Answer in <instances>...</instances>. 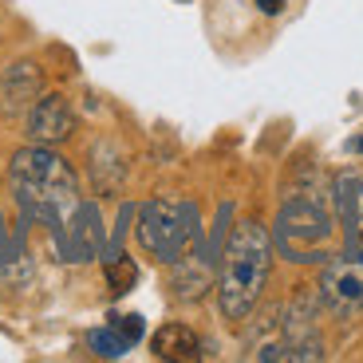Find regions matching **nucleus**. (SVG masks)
Masks as SVG:
<instances>
[{
    "label": "nucleus",
    "instance_id": "f257e3e1",
    "mask_svg": "<svg viewBox=\"0 0 363 363\" xmlns=\"http://www.w3.org/2000/svg\"><path fill=\"white\" fill-rule=\"evenodd\" d=\"M12 194H16L24 218H36L44 225H52L55 241L64 237L72 213L79 209V182H75V170L55 155L52 146H24L12 158Z\"/></svg>",
    "mask_w": 363,
    "mask_h": 363
},
{
    "label": "nucleus",
    "instance_id": "f03ea898",
    "mask_svg": "<svg viewBox=\"0 0 363 363\" xmlns=\"http://www.w3.org/2000/svg\"><path fill=\"white\" fill-rule=\"evenodd\" d=\"M272 264V237L257 221H237L221 253V281H218V304L225 320H245L257 308V300L269 281Z\"/></svg>",
    "mask_w": 363,
    "mask_h": 363
},
{
    "label": "nucleus",
    "instance_id": "7ed1b4c3",
    "mask_svg": "<svg viewBox=\"0 0 363 363\" xmlns=\"http://www.w3.org/2000/svg\"><path fill=\"white\" fill-rule=\"evenodd\" d=\"M138 241L150 257L174 264L190 245L201 241L198 225V206L194 201H174V198H155L138 209Z\"/></svg>",
    "mask_w": 363,
    "mask_h": 363
},
{
    "label": "nucleus",
    "instance_id": "20e7f679",
    "mask_svg": "<svg viewBox=\"0 0 363 363\" xmlns=\"http://www.w3.org/2000/svg\"><path fill=\"white\" fill-rule=\"evenodd\" d=\"M332 225H336L332 213L316 198H292L284 201L281 218H277L272 245L296 264L328 261L332 257Z\"/></svg>",
    "mask_w": 363,
    "mask_h": 363
},
{
    "label": "nucleus",
    "instance_id": "39448f33",
    "mask_svg": "<svg viewBox=\"0 0 363 363\" xmlns=\"http://www.w3.org/2000/svg\"><path fill=\"white\" fill-rule=\"evenodd\" d=\"M320 296L336 312H359L363 308V237L352 241L344 253H332L320 272Z\"/></svg>",
    "mask_w": 363,
    "mask_h": 363
},
{
    "label": "nucleus",
    "instance_id": "423d86ee",
    "mask_svg": "<svg viewBox=\"0 0 363 363\" xmlns=\"http://www.w3.org/2000/svg\"><path fill=\"white\" fill-rule=\"evenodd\" d=\"M72 130H75V111L64 95H44V99L32 103V111H28V138L32 143L55 146L64 143Z\"/></svg>",
    "mask_w": 363,
    "mask_h": 363
},
{
    "label": "nucleus",
    "instance_id": "0eeeda50",
    "mask_svg": "<svg viewBox=\"0 0 363 363\" xmlns=\"http://www.w3.org/2000/svg\"><path fill=\"white\" fill-rule=\"evenodd\" d=\"M332 201H336V218L347 229V241L363 237V170H344L332 182Z\"/></svg>",
    "mask_w": 363,
    "mask_h": 363
},
{
    "label": "nucleus",
    "instance_id": "6e6552de",
    "mask_svg": "<svg viewBox=\"0 0 363 363\" xmlns=\"http://www.w3.org/2000/svg\"><path fill=\"white\" fill-rule=\"evenodd\" d=\"M209 277H213V261H209L206 241L190 245L178 261H174V292H178L182 300H198L201 292L209 289Z\"/></svg>",
    "mask_w": 363,
    "mask_h": 363
},
{
    "label": "nucleus",
    "instance_id": "1a4fd4ad",
    "mask_svg": "<svg viewBox=\"0 0 363 363\" xmlns=\"http://www.w3.org/2000/svg\"><path fill=\"white\" fill-rule=\"evenodd\" d=\"M40 87H44V75L36 64H12L0 79V103L9 115H20L24 107H32V99H40Z\"/></svg>",
    "mask_w": 363,
    "mask_h": 363
},
{
    "label": "nucleus",
    "instance_id": "9d476101",
    "mask_svg": "<svg viewBox=\"0 0 363 363\" xmlns=\"http://www.w3.org/2000/svg\"><path fill=\"white\" fill-rule=\"evenodd\" d=\"M150 347H155L158 359H198L201 355L198 332L186 324H162L155 332V340H150Z\"/></svg>",
    "mask_w": 363,
    "mask_h": 363
},
{
    "label": "nucleus",
    "instance_id": "9b49d317",
    "mask_svg": "<svg viewBox=\"0 0 363 363\" xmlns=\"http://www.w3.org/2000/svg\"><path fill=\"white\" fill-rule=\"evenodd\" d=\"M103 264H107V284H111V292H115V296H123V292L135 289L138 269H135V261H130V257L107 253V257H103Z\"/></svg>",
    "mask_w": 363,
    "mask_h": 363
},
{
    "label": "nucleus",
    "instance_id": "f8f14e48",
    "mask_svg": "<svg viewBox=\"0 0 363 363\" xmlns=\"http://www.w3.org/2000/svg\"><path fill=\"white\" fill-rule=\"evenodd\" d=\"M87 344H91V352L103 355V359H118V355H127V352H130V344L118 336L111 324H107V328H95V332L87 336Z\"/></svg>",
    "mask_w": 363,
    "mask_h": 363
},
{
    "label": "nucleus",
    "instance_id": "ddd939ff",
    "mask_svg": "<svg viewBox=\"0 0 363 363\" xmlns=\"http://www.w3.org/2000/svg\"><path fill=\"white\" fill-rule=\"evenodd\" d=\"M111 328H115V332L127 340V344H138V340H143V332H146V324H143V316H138V312H127V316H111Z\"/></svg>",
    "mask_w": 363,
    "mask_h": 363
},
{
    "label": "nucleus",
    "instance_id": "4468645a",
    "mask_svg": "<svg viewBox=\"0 0 363 363\" xmlns=\"http://www.w3.org/2000/svg\"><path fill=\"white\" fill-rule=\"evenodd\" d=\"M257 4H261V12H269V16L284 9V0H257Z\"/></svg>",
    "mask_w": 363,
    "mask_h": 363
},
{
    "label": "nucleus",
    "instance_id": "2eb2a0df",
    "mask_svg": "<svg viewBox=\"0 0 363 363\" xmlns=\"http://www.w3.org/2000/svg\"><path fill=\"white\" fill-rule=\"evenodd\" d=\"M347 150H352V155H363V135L352 138V143H347Z\"/></svg>",
    "mask_w": 363,
    "mask_h": 363
}]
</instances>
